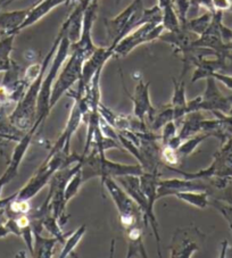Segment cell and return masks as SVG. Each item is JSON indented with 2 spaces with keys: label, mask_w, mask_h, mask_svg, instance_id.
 Segmentation results:
<instances>
[{
  "label": "cell",
  "mask_w": 232,
  "mask_h": 258,
  "mask_svg": "<svg viewBox=\"0 0 232 258\" xmlns=\"http://www.w3.org/2000/svg\"><path fill=\"white\" fill-rule=\"evenodd\" d=\"M65 30L63 26H62L60 32H58L57 37L53 41L50 50L48 51L47 56L44 57L42 60L43 68L41 73L38 75V78L34 80V81L31 83V86L28 88V90L24 93V96L22 97V99L17 102L16 107L14 110L8 115V118L12 122L13 125H15L17 128H20L21 131L28 132L32 130L34 125L35 118H37V105H38V97L40 89H41V84L43 81L44 75H46L47 70L50 65L51 60L55 56V52L58 48V44H60L62 38L64 37Z\"/></svg>",
  "instance_id": "6da1fadb"
},
{
  "label": "cell",
  "mask_w": 232,
  "mask_h": 258,
  "mask_svg": "<svg viewBox=\"0 0 232 258\" xmlns=\"http://www.w3.org/2000/svg\"><path fill=\"white\" fill-rule=\"evenodd\" d=\"M81 172L83 181L87 182L92 177L99 176L101 181L107 176L118 177L122 175H141L145 172L140 164L126 165L114 163L106 157L105 151L91 148L86 155H81Z\"/></svg>",
  "instance_id": "7a4b0ae2"
},
{
  "label": "cell",
  "mask_w": 232,
  "mask_h": 258,
  "mask_svg": "<svg viewBox=\"0 0 232 258\" xmlns=\"http://www.w3.org/2000/svg\"><path fill=\"white\" fill-rule=\"evenodd\" d=\"M70 46H71L70 40L64 33V37L62 38L60 44H58L55 56H53L51 63L49 65L48 68L49 70L46 72V75H44L43 81L41 84V89H40L39 97H38V105H37V118H35L34 125L32 127V130H31L33 133L38 131V128L41 126L42 123H44L49 113H50L51 110L50 98H51L52 87H53V83H55V80L57 78L58 73L61 72L62 66H64L65 60L69 58Z\"/></svg>",
  "instance_id": "3957f363"
},
{
  "label": "cell",
  "mask_w": 232,
  "mask_h": 258,
  "mask_svg": "<svg viewBox=\"0 0 232 258\" xmlns=\"http://www.w3.org/2000/svg\"><path fill=\"white\" fill-rule=\"evenodd\" d=\"M101 184L105 185L107 192L113 199L119 212L120 224L126 230V232L130 229L145 224L144 214H142L140 207L131 198V196L116 182L114 177H105L101 181Z\"/></svg>",
  "instance_id": "277c9868"
},
{
  "label": "cell",
  "mask_w": 232,
  "mask_h": 258,
  "mask_svg": "<svg viewBox=\"0 0 232 258\" xmlns=\"http://www.w3.org/2000/svg\"><path fill=\"white\" fill-rule=\"evenodd\" d=\"M145 6L144 0H133L126 10L120 13L114 19H105L104 24L106 28L108 46L114 48L120 40L123 39L133 30L145 24L144 19Z\"/></svg>",
  "instance_id": "5b68a950"
},
{
  "label": "cell",
  "mask_w": 232,
  "mask_h": 258,
  "mask_svg": "<svg viewBox=\"0 0 232 258\" xmlns=\"http://www.w3.org/2000/svg\"><path fill=\"white\" fill-rule=\"evenodd\" d=\"M115 180L118 181V183L131 196V198L135 200L138 206L140 207L142 214H144L145 226H148V224L150 223L151 229H153V232L156 238V241H157V251L160 255V237L158 222L156 220L154 214V207L150 206L149 200L141 188L139 175H122L115 177Z\"/></svg>",
  "instance_id": "8992f818"
},
{
  "label": "cell",
  "mask_w": 232,
  "mask_h": 258,
  "mask_svg": "<svg viewBox=\"0 0 232 258\" xmlns=\"http://www.w3.org/2000/svg\"><path fill=\"white\" fill-rule=\"evenodd\" d=\"M206 90L202 96L188 101L187 108L188 113L197 110H209L212 113L229 114L232 109V95L223 96L216 86V80L209 77L206 78Z\"/></svg>",
  "instance_id": "52a82bcc"
},
{
  "label": "cell",
  "mask_w": 232,
  "mask_h": 258,
  "mask_svg": "<svg viewBox=\"0 0 232 258\" xmlns=\"http://www.w3.org/2000/svg\"><path fill=\"white\" fill-rule=\"evenodd\" d=\"M86 58L75 51H70L69 60L64 63V68L58 73L52 87L50 106L51 108L55 106L62 96L68 93L75 83L81 79L82 68Z\"/></svg>",
  "instance_id": "ba28073f"
},
{
  "label": "cell",
  "mask_w": 232,
  "mask_h": 258,
  "mask_svg": "<svg viewBox=\"0 0 232 258\" xmlns=\"http://www.w3.org/2000/svg\"><path fill=\"white\" fill-rule=\"evenodd\" d=\"M165 31L162 23H145L126 35L123 39L116 43L113 48V57L122 58L128 56L130 52L139 47L140 44L148 43L159 39Z\"/></svg>",
  "instance_id": "9c48e42d"
},
{
  "label": "cell",
  "mask_w": 232,
  "mask_h": 258,
  "mask_svg": "<svg viewBox=\"0 0 232 258\" xmlns=\"http://www.w3.org/2000/svg\"><path fill=\"white\" fill-rule=\"evenodd\" d=\"M113 57V48L107 47H97L95 52L84 61L82 68L81 79L78 82V88L73 93H68L69 96H73V99H81L87 88L90 84L92 78L95 74L104 69L107 60Z\"/></svg>",
  "instance_id": "30bf717a"
},
{
  "label": "cell",
  "mask_w": 232,
  "mask_h": 258,
  "mask_svg": "<svg viewBox=\"0 0 232 258\" xmlns=\"http://www.w3.org/2000/svg\"><path fill=\"white\" fill-rule=\"evenodd\" d=\"M97 10L98 3L90 2L89 6L87 7L86 13H84L81 37H80L77 42L71 43L70 46V51L78 52V54L83 56L86 60L97 49L95 43L92 41V28L97 19Z\"/></svg>",
  "instance_id": "8fae6325"
},
{
  "label": "cell",
  "mask_w": 232,
  "mask_h": 258,
  "mask_svg": "<svg viewBox=\"0 0 232 258\" xmlns=\"http://www.w3.org/2000/svg\"><path fill=\"white\" fill-rule=\"evenodd\" d=\"M83 116L84 110L82 108V106L80 105V102L78 100H74L73 107L72 110H71L70 118L65 126V130L62 133V136L58 138V140L53 144L50 153H49L50 156L57 153H61V151L64 154H71V139H72L74 132L77 131L78 127L80 126V123L83 121Z\"/></svg>",
  "instance_id": "7c38bea8"
},
{
  "label": "cell",
  "mask_w": 232,
  "mask_h": 258,
  "mask_svg": "<svg viewBox=\"0 0 232 258\" xmlns=\"http://www.w3.org/2000/svg\"><path fill=\"white\" fill-rule=\"evenodd\" d=\"M34 135L35 133L30 130L25 133V136L22 138L21 141L17 142L14 151H13L12 154L10 163H8L6 171L3 173L2 176H0V195L3 192V189L5 188L11 181L14 180V177L19 174V168L21 166V163L23 161L26 151H28L30 147L31 140H32Z\"/></svg>",
  "instance_id": "4fadbf2b"
},
{
  "label": "cell",
  "mask_w": 232,
  "mask_h": 258,
  "mask_svg": "<svg viewBox=\"0 0 232 258\" xmlns=\"http://www.w3.org/2000/svg\"><path fill=\"white\" fill-rule=\"evenodd\" d=\"M199 231L196 228H187L178 231L174 234L172 246H171V257L189 258L193 256L195 251H198L199 242H197L196 237L200 235Z\"/></svg>",
  "instance_id": "5bb4252c"
},
{
  "label": "cell",
  "mask_w": 232,
  "mask_h": 258,
  "mask_svg": "<svg viewBox=\"0 0 232 258\" xmlns=\"http://www.w3.org/2000/svg\"><path fill=\"white\" fill-rule=\"evenodd\" d=\"M149 87L150 82L145 83L141 80L136 87V90L133 95H130V93L127 91V88L124 87V90H126L129 98H130L133 102V115L145 122L146 118L148 119V122H150L156 113V108L150 102Z\"/></svg>",
  "instance_id": "9a60e30c"
},
{
  "label": "cell",
  "mask_w": 232,
  "mask_h": 258,
  "mask_svg": "<svg viewBox=\"0 0 232 258\" xmlns=\"http://www.w3.org/2000/svg\"><path fill=\"white\" fill-rule=\"evenodd\" d=\"M63 4H66V0H40V2H37L32 7H30L28 15L20 26V32L24 29H28L29 26L38 23L52 10L63 5Z\"/></svg>",
  "instance_id": "2e32d148"
},
{
  "label": "cell",
  "mask_w": 232,
  "mask_h": 258,
  "mask_svg": "<svg viewBox=\"0 0 232 258\" xmlns=\"http://www.w3.org/2000/svg\"><path fill=\"white\" fill-rule=\"evenodd\" d=\"M30 8L0 13V32L2 35H17Z\"/></svg>",
  "instance_id": "e0dca14e"
},
{
  "label": "cell",
  "mask_w": 232,
  "mask_h": 258,
  "mask_svg": "<svg viewBox=\"0 0 232 258\" xmlns=\"http://www.w3.org/2000/svg\"><path fill=\"white\" fill-rule=\"evenodd\" d=\"M173 86H174V92L171 101V106L173 107L174 112V122L177 124L184 121L186 115L188 114V101L186 99V88L184 81H177L173 79Z\"/></svg>",
  "instance_id": "ac0fdd59"
},
{
  "label": "cell",
  "mask_w": 232,
  "mask_h": 258,
  "mask_svg": "<svg viewBox=\"0 0 232 258\" xmlns=\"http://www.w3.org/2000/svg\"><path fill=\"white\" fill-rule=\"evenodd\" d=\"M34 233V242H33V257L40 258H50L53 256V249L58 243H61L60 240L55 237L46 238L42 237L41 232Z\"/></svg>",
  "instance_id": "d6986e66"
},
{
  "label": "cell",
  "mask_w": 232,
  "mask_h": 258,
  "mask_svg": "<svg viewBox=\"0 0 232 258\" xmlns=\"http://www.w3.org/2000/svg\"><path fill=\"white\" fill-rule=\"evenodd\" d=\"M16 35H2L0 39V73H6L11 70L14 61L11 58L13 44Z\"/></svg>",
  "instance_id": "ffe728a7"
},
{
  "label": "cell",
  "mask_w": 232,
  "mask_h": 258,
  "mask_svg": "<svg viewBox=\"0 0 232 258\" xmlns=\"http://www.w3.org/2000/svg\"><path fill=\"white\" fill-rule=\"evenodd\" d=\"M213 19V12H206L202 16L196 17V19H188L186 21V23L181 26V29H184L188 32H191L197 37H200L205 31L208 29L209 24H211Z\"/></svg>",
  "instance_id": "44dd1931"
},
{
  "label": "cell",
  "mask_w": 232,
  "mask_h": 258,
  "mask_svg": "<svg viewBox=\"0 0 232 258\" xmlns=\"http://www.w3.org/2000/svg\"><path fill=\"white\" fill-rule=\"evenodd\" d=\"M211 137H214L212 132H200V133H197V135L188 138V139H186L177 150L178 155H179V158L184 159L186 157H188L189 155L194 153L196 148H197L203 141H205Z\"/></svg>",
  "instance_id": "7402d4cb"
},
{
  "label": "cell",
  "mask_w": 232,
  "mask_h": 258,
  "mask_svg": "<svg viewBox=\"0 0 232 258\" xmlns=\"http://www.w3.org/2000/svg\"><path fill=\"white\" fill-rule=\"evenodd\" d=\"M174 196L182 200V202L202 208V210L209 205L208 191H182V192H177Z\"/></svg>",
  "instance_id": "603a6c76"
},
{
  "label": "cell",
  "mask_w": 232,
  "mask_h": 258,
  "mask_svg": "<svg viewBox=\"0 0 232 258\" xmlns=\"http://www.w3.org/2000/svg\"><path fill=\"white\" fill-rule=\"evenodd\" d=\"M174 121V112H173V107L169 105H166L163 109L157 110L156 109V113L154 115V117L151 118V121L147 123V125L150 128L151 131H158L160 128H163L165 124H167L168 122Z\"/></svg>",
  "instance_id": "cb8c5ba5"
},
{
  "label": "cell",
  "mask_w": 232,
  "mask_h": 258,
  "mask_svg": "<svg viewBox=\"0 0 232 258\" xmlns=\"http://www.w3.org/2000/svg\"><path fill=\"white\" fill-rule=\"evenodd\" d=\"M87 232V226L86 225H81L79 226V228L74 231V232L65 239L64 241V246L62 248V251H61V255H58L60 258H66L70 256V253L72 252L77 246L80 242V240L83 238V235L86 234Z\"/></svg>",
  "instance_id": "d4e9b609"
},
{
  "label": "cell",
  "mask_w": 232,
  "mask_h": 258,
  "mask_svg": "<svg viewBox=\"0 0 232 258\" xmlns=\"http://www.w3.org/2000/svg\"><path fill=\"white\" fill-rule=\"evenodd\" d=\"M84 183L83 177H82V172H81V167L75 172V174L71 177L68 185L65 188V202L68 204L71 199H72L75 195L79 192L81 185Z\"/></svg>",
  "instance_id": "484cf974"
},
{
  "label": "cell",
  "mask_w": 232,
  "mask_h": 258,
  "mask_svg": "<svg viewBox=\"0 0 232 258\" xmlns=\"http://www.w3.org/2000/svg\"><path fill=\"white\" fill-rule=\"evenodd\" d=\"M191 5L190 0H173L174 10L177 12V15L179 17L181 26L188 20V13Z\"/></svg>",
  "instance_id": "4316f807"
},
{
  "label": "cell",
  "mask_w": 232,
  "mask_h": 258,
  "mask_svg": "<svg viewBox=\"0 0 232 258\" xmlns=\"http://www.w3.org/2000/svg\"><path fill=\"white\" fill-rule=\"evenodd\" d=\"M209 205H212L221 214L225 217V220L229 222L230 228L232 230V204H227L222 200L214 199L213 202H209Z\"/></svg>",
  "instance_id": "83f0119b"
},
{
  "label": "cell",
  "mask_w": 232,
  "mask_h": 258,
  "mask_svg": "<svg viewBox=\"0 0 232 258\" xmlns=\"http://www.w3.org/2000/svg\"><path fill=\"white\" fill-rule=\"evenodd\" d=\"M162 161L167 165H177L180 161L178 151L168 146H162Z\"/></svg>",
  "instance_id": "f1b7e54d"
},
{
  "label": "cell",
  "mask_w": 232,
  "mask_h": 258,
  "mask_svg": "<svg viewBox=\"0 0 232 258\" xmlns=\"http://www.w3.org/2000/svg\"><path fill=\"white\" fill-rule=\"evenodd\" d=\"M177 131H178L177 123L174 121H171L167 124H165L163 126L162 135H160V145L162 146L167 145L168 141L177 136Z\"/></svg>",
  "instance_id": "f546056e"
},
{
  "label": "cell",
  "mask_w": 232,
  "mask_h": 258,
  "mask_svg": "<svg viewBox=\"0 0 232 258\" xmlns=\"http://www.w3.org/2000/svg\"><path fill=\"white\" fill-rule=\"evenodd\" d=\"M212 6L214 12H226L232 10L231 0H212Z\"/></svg>",
  "instance_id": "4dcf8cb0"
},
{
  "label": "cell",
  "mask_w": 232,
  "mask_h": 258,
  "mask_svg": "<svg viewBox=\"0 0 232 258\" xmlns=\"http://www.w3.org/2000/svg\"><path fill=\"white\" fill-rule=\"evenodd\" d=\"M211 77L216 80V81H220L221 83L224 84V86L232 90V77L231 75L223 74L221 72H214L211 74Z\"/></svg>",
  "instance_id": "1f68e13d"
},
{
  "label": "cell",
  "mask_w": 232,
  "mask_h": 258,
  "mask_svg": "<svg viewBox=\"0 0 232 258\" xmlns=\"http://www.w3.org/2000/svg\"><path fill=\"white\" fill-rule=\"evenodd\" d=\"M15 197H16V192L8 196L7 198H0V210H5V208L8 206V204H10Z\"/></svg>",
  "instance_id": "d6a6232c"
},
{
  "label": "cell",
  "mask_w": 232,
  "mask_h": 258,
  "mask_svg": "<svg viewBox=\"0 0 232 258\" xmlns=\"http://www.w3.org/2000/svg\"><path fill=\"white\" fill-rule=\"evenodd\" d=\"M8 234H11V231L8 230L5 222H2L0 223V238H6Z\"/></svg>",
  "instance_id": "836d02e7"
},
{
  "label": "cell",
  "mask_w": 232,
  "mask_h": 258,
  "mask_svg": "<svg viewBox=\"0 0 232 258\" xmlns=\"http://www.w3.org/2000/svg\"><path fill=\"white\" fill-rule=\"evenodd\" d=\"M7 142V140L3 139V138H0V156H5V144Z\"/></svg>",
  "instance_id": "e575fe53"
},
{
  "label": "cell",
  "mask_w": 232,
  "mask_h": 258,
  "mask_svg": "<svg viewBox=\"0 0 232 258\" xmlns=\"http://www.w3.org/2000/svg\"><path fill=\"white\" fill-rule=\"evenodd\" d=\"M6 219V216H5V210H0V223H2V222H4V220Z\"/></svg>",
  "instance_id": "d590c367"
},
{
  "label": "cell",
  "mask_w": 232,
  "mask_h": 258,
  "mask_svg": "<svg viewBox=\"0 0 232 258\" xmlns=\"http://www.w3.org/2000/svg\"><path fill=\"white\" fill-rule=\"evenodd\" d=\"M80 0H66L65 5H71V4H78Z\"/></svg>",
  "instance_id": "8d00e7d4"
},
{
  "label": "cell",
  "mask_w": 232,
  "mask_h": 258,
  "mask_svg": "<svg viewBox=\"0 0 232 258\" xmlns=\"http://www.w3.org/2000/svg\"><path fill=\"white\" fill-rule=\"evenodd\" d=\"M7 0H0V11H2L3 7H5V3Z\"/></svg>",
  "instance_id": "74e56055"
},
{
  "label": "cell",
  "mask_w": 232,
  "mask_h": 258,
  "mask_svg": "<svg viewBox=\"0 0 232 258\" xmlns=\"http://www.w3.org/2000/svg\"><path fill=\"white\" fill-rule=\"evenodd\" d=\"M227 49H229V51H232V39L230 40V42L227 43Z\"/></svg>",
  "instance_id": "f35d334b"
},
{
  "label": "cell",
  "mask_w": 232,
  "mask_h": 258,
  "mask_svg": "<svg viewBox=\"0 0 232 258\" xmlns=\"http://www.w3.org/2000/svg\"><path fill=\"white\" fill-rule=\"evenodd\" d=\"M14 2H15V0H7V2L5 3V6L11 5V4H12V3H14Z\"/></svg>",
  "instance_id": "ab89813d"
},
{
  "label": "cell",
  "mask_w": 232,
  "mask_h": 258,
  "mask_svg": "<svg viewBox=\"0 0 232 258\" xmlns=\"http://www.w3.org/2000/svg\"><path fill=\"white\" fill-rule=\"evenodd\" d=\"M91 2L92 3H98V2H99V0H91ZM115 3L116 4H120V3H121V0H115Z\"/></svg>",
  "instance_id": "60d3db41"
}]
</instances>
